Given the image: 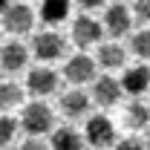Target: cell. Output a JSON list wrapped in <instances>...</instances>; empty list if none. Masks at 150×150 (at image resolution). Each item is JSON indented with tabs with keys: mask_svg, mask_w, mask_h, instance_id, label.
I'll use <instances>...</instances> for the list:
<instances>
[{
	"mask_svg": "<svg viewBox=\"0 0 150 150\" xmlns=\"http://www.w3.org/2000/svg\"><path fill=\"white\" fill-rule=\"evenodd\" d=\"M18 127L26 136H38L43 139L46 133H52L55 127V112L46 101H29L20 107V115H18Z\"/></svg>",
	"mask_w": 150,
	"mask_h": 150,
	"instance_id": "6da1fadb",
	"label": "cell"
},
{
	"mask_svg": "<svg viewBox=\"0 0 150 150\" xmlns=\"http://www.w3.org/2000/svg\"><path fill=\"white\" fill-rule=\"evenodd\" d=\"M23 90H29V95H35V98H49V95H55L61 90V72L55 67H46V64L32 67L26 72Z\"/></svg>",
	"mask_w": 150,
	"mask_h": 150,
	"instance_id": "5b68a950",
	"label": "cell"
},
{
	"mask_svg": "<svg viewBox=\"0 0 150 150\" xmlns=\"http://www.w3.org/2000/svg\"><path fill=\"white\" fill-rule=\"evenodd\" d=\"M67 49H69V40L58 29H43V32H38L32 38V58H38L46 67H52L55 61H64Z\"/></svg>",
	"mask_w": 150,
	"mask_h": 150,
	"instance_id": "3957f363",
	"label": "cell"
},
{
	"mask_svg": "<svg viewBox=\"0 0 150 150\" xmlns=\"http://www.w3.org/2000/svg\"><path fill=\"white\" fill-rule=\"evenodd\" d=\"M18 150H49V144H46L43 139H38V136H26L18 144Z\"/></svg>",
	"mask_w": 150,
	"mask_h": 150,
	"instance_id": "7402d4cb",
	"label": "cell"
},
{
	"mask_svg": "<svg viewBox=\"0 0 150 150\" xmlns=\"http://www.w3.org/2000/svg\"><path fill=\"white\" fill-rule=\"evenodd\" d=\"M87 95H90V101H93L95 107H101V110L115 107V104L121 101V87H118V78H112V75H95Z\"/></svg>",
	"mask_w": 150,
	"mask_h": 150,
	"instance_id": "30bf717a",
	"label": "cell"
},
{
	"mask_svg": "<svg viewBox=\"0 0 150 150\" xmlns=\"http://www.w3.org/2000/svg\"><path fill=\"white\" fill-rule=\"evenodd\" d=\"M72 15V0H40L38 6V18L46 29H58L64 20Z\"/></svg>",
	"mask_w": 150,
	"mask_h": 150,
	"instance_id": "4fadbf2b",
	"label": "cell"
},
{
	"mask_svg": "<svg viewBox=\"0 0 150 150\" xmlns=\"http://www.w3.org/2000/svg\"><path fill=\"white\" fill-rule=\"evenodd\" d=\"M9 3H12V0H0V15L6 12V6H9Z\"/></svg>",
	"mask_w": 150,
	"mask_h": 150,
	"instance_id": "cb8c5ba5",
	"label": "cell"
},
{
	"mask_svg": "<svg viewBox=\"0 0 150 150\" xmlns=\"http://www.w3.org/2000/svg\"><path fill=\"white\" fill-rule=\"evenodd\" d=\"M75 3H78L81 9H101L107 0H75Z\"/></svg>",
	"mask_w": 150,
	"mask_h": 150,
	"instance_id": "603a6c76",
	"label": "cell"
},
{
	"mask_svg": "<svg viewBox=\"0 0 150 150\" xmlns=\"http://www.w3.org/2000/svg\"><path fill=\"white\" fill-rule=\"evenodd\" d=\"M29 67V46L23 40H6L0 46V69L3 72H23Z\"/></svg>",
	"mask_w": 150,
	"mask_h": 150,
	"instance_id": "7c38bea8",
	"label": "cell"
},
{
	"mask_svg": "<svg viewBox=\"0 0 150 150\" xmlns=\"http://www.w3.org/2000/svg\"><path fill=\"white\" fill-rule=\"evenodd\" d=\"M95 67H104L107 72H112V69H121L124 64H127V49L118 43V40H101L98 46H95Z\"/></svg>",
	"mask_w": 150,
	"mask_h": 150,
	"instance_id": "5bb4252c",
	"label": "cell"
},
{
	"mask_svg": "<svg viewBox=\"0 0 150 150\" xmlns=\"http://www.w3.org/2000/svg\"><path fill=\"white\" fill-rule=\"evenodd\" d=\"M0 20H3V29L9 32V35H29L32 32V26H35V12L20 0V3H9L6 6V12L0 15Z\"/></svg>",
	"mask_w": 150,
	"mask_h": 150,
	"instance_id": "9c48e42d",
	"label": "cell"
},
{
	"mask_svg": "<svg viewBox=\"0 0 150 150\" xmlns=\"http://www.w3.org/2000/svg\"><path fill=\"white\" fill-rule=\"evenodd\" d=\"M124 124L130 130H147L150 127V104H144L142 98H130L124 107Z\"/></svg>",
	"mask_w": 150,
	"mask_h": 150,
	"instance_id": "2e32d148",
	"label": "cell"
},
{
	"mask_svg": "<svg viewBox=\"0 0 150 150\" xmlns=\"http://www.w3.org/2000/svg\"><path fill=\"white\" fill-rule=\"evenodd\" d=\"M130 15H133V23H139V26H150V0H133Z\"/></svg>",
	"mask_w": 150,
	"mask_h": 150,
	"instance_id": "ffe728a7",
	"label": "cell"
},
{
	"mask_svg": "<svg viewBox=\"0 0 150 150\" xmlns=\"http://www.w3.org/2000/svg\"><path fill=\"white\" fill-rule=\"evenodd\" d=\"M112 150H144V139H139V136H124V139H115Z\"/></svg>",
	"mask_w": 150,
	"mask_h": 150,
	"instance_id": "44dd1931",
	"label": "cell"
},
{
	"mask_svg": "<svg viewBox=\"0 0 150 150\" xmlns=\"http://www.w3.org/2000/svg\"><path fill=\"white\" fill-rule=\"evenodd\" d=\"M46 144H49V150H87L81 130H75L72 124L52 127V133H49V142H46Z\"/></svg>",
	"mask_w": 150,
	"mask_h": 150,
	"instance_id": "9a60e30c",
	"label": "cell"
},
{
	"mask_svg": "<svg viewBox=\"0 0 150 150\" xmlns=\"http://www.w3.org/2000/svg\"><path fill=\"white\" fill-rule=\"evenodd\" d=\"M87 124H84V130H81V136H84V144L93 150H107L115 144V124H112L110 115H104V112H90L87 118H84Z\"/></svg>",
	"mask_w": 150,
	"mask_h": 150,
	"instance_id": "7a4b0ae2",
	"label": "cell"
},
{
	"mask_svg": "<svg viewBox=\"0 0 150 150\" xmlns=\"http://www.w3.org/2000/svg\"><path fill=\"white\" fill-rule=\"evenodd\" d=\"M130 52L139 58V64L150 61V26H142L139 32H130Z\"/></svg>",
	"mask_w": 150,
	"mask_h": 150,
	"instance_id": "ac0fdd59",
	"label": "cell"
},
{
	"mask_svg": "<svg viewBox=\"0 0 150 150\" xmlns=\"http://www.w3.org/2000/svg\"><path fill=\"white\" fill-rule=\"evenodd\" d=\"M58 110H61V115L67 121H81V118L90 115L93 101H90V95H87L84 87H69V90H64L58 95Z\"/></svg>",
	"mask_w": 150,
	"mask_h": 150,
	"instance_id": "52a82bcc",
	"label": "cell"
},
{
	"mask_svg": "<svg viewBox=\"0 0 150 150\" xmlns=\"http://www.w3.org/2000/svg\"><path fill=\"white\" fill-rule=\"evenodd\" d=\"M115 3H124V0H115Z\"/></svg>",
	"mask_w": 150,
	"mask_h": 150,
	"instance_id": "484cf974",
	"label": "cell"
},
{
	"mask_svg": "<svg viewBox=\"0 0 150 150\" xmlns=\"http://www.w3.org/2000/svg\"><path fill=\"white\" fill-rule=\"evenodd\" d=\"M18 118L12 115V112H0V150L9 147L15 139H18Z\"/></svg>",
	"mask_w": 150,
	"mask_h": 150,
	"instance_id": "d6986e66",
	"label": "cell"
},
{
	"mask_svg": "<svg viewBox=\"0 0 150 150\" xmlns=\"http://www.w3.org/2000/svg\"><path fill=\"white\" fill-rule=\"evenodd\" d=\"M121 93H127L130 98H142V95L150 90V67L147 64H133L121 72V81H118Z\"/></svg>",
	"mask_w": 150,
	"mask_h": 150,
	"instance_id": "8fae6325",
	"label": "cell"
},
{
	"mask_svg": "<svg viewBox=\"0 0 150 150\" xmlns=\"http://www.w3.org/2000/svg\"><path fill=\"white\" fill-rule=\"evenodd\" d=\"M144 150H150V127H147V142H144Z\"/></svg>",
	"mask_w": 150,
	"mask_h": 150,
	"instance_id": "d4e9b609",
	"label": "cell"
},
{
	"mask_svg": "<svg viewBox=\"0 0 150 150\" xmlns=\"http://www.w3.org/2000/svg\"><path fill=\"white\" fill-rule=\"evenodd\" d=\"M101 38H104V29H101L98 18H93L90 12L72 18V23H69V40L78 49H93V46L101 43Z\"/></svg>",
	"mask_w": 150,
	"mask_h": 150,
	"instance_id": "277c9868",
	"label": "cell"
},
{
	"mask_svg": "<svg viewBox=\"0 0 150 150\" xmlns=\"http://www.w3.org/2000/svg\"><path fill=\"white\" fill-rule=\"evenodd\" d=\"M98 75L93 55L87 52H75L64 61V69H61V81H69L72 87H84V84H93V78Z\"/></svg>",
	"mask_w": 150,
	"mask_h": 150,
	"instance_id": "8992f818",
	"label": "cell"
},
{
	"mask_svg": "<svg viewBox=\"0 0 150 150\" xmlns=\"http://www.w3.org/2000/svg\"><path fill=\"white\" fill-rule=\"evenodd\" d=\"M23 107V87L18 81H0V112H12Z\"/></svg>",
	"mask_w": 150,
	"mask_h": 150,
	"instance_id": "e0dca14e",
	"label": "cell"
},
{
	"mask_svg": "<svg viewBox=\"0 0 150 150\" xmlns=\"http://www.w3.org/2000/svg\"><path fill=\"white\" fill-rule=\"evenodd\" d=\"M133 15H130V6H124V3H112L104 9V20H101V29H104V35H110L112 40H118V38L130 35L133 32Z\"/></svg>",
	"mask_w": 150,
	"mask_h": 150,
	"instance_id": "ba28073f",
	"label": "cell"
}]
</instances>
